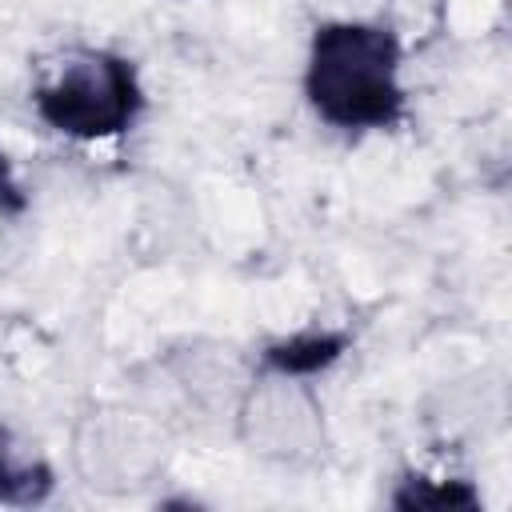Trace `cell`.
I'll return each mask as SVG.
<instances>
[{"instance_id":"cell-1","label":"cell","mask_w":512,"mask_h":512,"mask_svg":"<svg viewBox=\"0 0 512 512\" xmlns=\"http://www.w3.org/2000/svg\"><path fill=\"white\" fill-rule=\"evenodd\" d=\"M304 96L340 132H376L404 120L400 40L384 24L328 20L312 32Z\"/></svg>"},{"instance_id":"cell-5","label":"cell","mask_w":512,"mask_h":512,"mask_svg":"<svg viewBox=\"0 0 512 512\" xmlns=\"http://www.w3.org/2000/svg\"><path fill=\"white\" fill-rule=\"evenodd\" d=\"M392 508H480V492L468 480L404 476L392 492Z\"/></svg>"},{"instance_id":"cell-6","label":"cell","mask_w":512,"mask_h":512,"mask_svg":"<svg viewBox=\"0 0 512 512\" xmlns=\"http://www.w3.org/2000/svg\"><path fill=\"white\" fill-rule=\"evenodd\" d=\"M24 208H28V192L20 188V180H16V172H12V160H8L4 148H0V212L20 216Z\"/></svg>"},{"instance_id":"cell-2","label":"cell","mask_w":512,"mask_h":512,"mask_svg":"<svg viewBox=\"0 0 512 512\" xmlns=\"http://www.w3.org/2000/svg\"><path fill=\"white\" fill-rule=\"evenodd\" d=\"M36 116L72 140H112L144 112V88L120 52L72 48L32 92Z\"/></svg>"},{"instance_id":"cell-4","label":"cell","mask_w":512,"mask_h":512,"mask_svg":"<svg viewBox=\"0 0 512 512\" xmlns=\"http://www.w3.org/2000/svg\"><path fill=\"white\" fill-rule=\"evenodd\" d=\"M348 332H296L288 340H272L264 348V368L276 376H312L328 364H336L348 352Z\"/></svg>"},{"instance_id":"cell-3","label":"cell","mask_w":512,"mask_h":512,"mask_svg":"<svg viewBox=\"0 0 512 512\" xmlns=\"http://www.w3.org/2000/svg\"><path fill=\"white\" fill-rule=\"evenodd\" d=\"M52 484L56 472L40 456H32L8 424H0V504L32 508L52 496Z\"/></svg>"}]
</instances>
